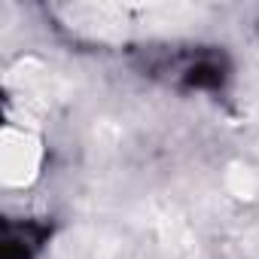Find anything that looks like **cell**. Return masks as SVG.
Segmentation results:
<instances>
[{"label": "cell", "instance_id": "6da1fadb", "mask_svg": "<svg viewBox=\"0 0 259 259\" xmlns=\"http://www.w3.org/2000/svg\"><path fill=\"white\" fill-rule=\"evenodd\" d=\"M201 7L192 4H70L61 7L64 22L98 40H125L141 34H168L189 28L201 19Z\"/></svg>", "mask_w": 259, "mask_h": 259}, {"label": "cell", "instance_id": "3957f363", "mask_svg": "<svg viewBox=\"0 0 259 259\" xmlns=\"http://www.w3.org/2000/svg\"><path fill=\"white\" fill-rule=\"evenodd\" d=\"M43 147L25 128H4L0 135V177L7 186H28L40 171Z\"/></svg>", "mask_w": 259, "mask_h": 259}, {"label": "cell", "instance_id": "5b68a950", "mask_svg": "<svg viewBox=\"0 0 259 259\" xmlns=\"http://www.w3.org/2000/svg\"><path fill=\"white\" fill-rule=\"evenodd\" d=\"M226 189H229L235 198L250 201V198H256V192H259V177H256L253 168H247V165H241V162H232L229 171H226Z\"/></svg>", "mask_w": 259, "mask_h": 259}, {"label": "cell", "instance_id": "277c9868", "mask_svg": "<svg viewBox=\"0 0 259 259\" xmlns=\"http://www.w3.org/2000/svg\"><path fill=\"white\" fill-rule=\"evenodd\" d=\"M64 250L70 253V259H116L119 241L101 229H79L70 235V244H64Z\"/></svg>", "mask_w": 259, "mask_h": 259}, {"label": "cell", "instance_id": "7a4b0ae2", "mask_svg": "<svg viewBox=\"0 0 259 259\" xmlns=\"http://www.w3.org/2000/svg\"><path fill=\"white\" fill-rule=\"evenodd\" d=\"M7 89L13 95V104L22 107L28 116L46 113L52 104L64 101L70 85L61 73H55L49 64L37 58H22L7 70Z\"/></svg>", "mask_w": 259, "mask_h": 259}]
</instances>
